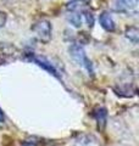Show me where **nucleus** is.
Here are the masks:
<instances>
[{
  "instance_id": "nucleus-4",
  "label": "nucleus",
  "mask_w": 139,
  "mask_h": 146,
  "mask_svg": "<svg viewBox=\"0 0 139 146\" xmlns=\"http://www.w3.org/2000/svg\"><path fill=\"white\" fill-rule=\"evenodd\" d=\"M138 6V0H116V10L122 12L136 11Z\"/></svg>"
},
{
  "instance_id": "nucleus-6",
  "label": "nucleus",
  "mask_w": 139,
  "mask_h": 146,
  "mask_svg": "<svg viewBox=\"0 0 139 146\" xmlns=\"http://www.w3.org/2000/svg\"><path fill=\"white\" fill-rule=\"evenodd\" d=\"M93 116L98 122V128L100 130H104V128L106 125V117H108V112L104 107H96L93 111Z\"/></svg>"
},
{
  "instance_id": "nucleus-7",
  "label": "nucleus",
  "mask_w": 139,
  "mask_h": 146,
  "mask_svg": "<svg viewBox=\"0 0 139 146\" xmlns=\"http://www.w3.org/2000/svg\"><path fill=\"white\" fill-rule=\"evenodd\" d=\"M75 146H100L98 140L93 135H81L80 139L76 140Z\"/></svg>"
},
{
  "instance_id": "nucleus-11",
  "label": "nucleus",
  "mask_w": 139,
  "mask_h": 146,
  "mask_svg": "<svg viewBox=\"0 0 139 146\" xmlns=\"http://www.w3.org/2000/svg\"><path fill=\"white\" fill-rule=\"evenodd\" d=\"M84 13V18H86V21H87V25L89 26V27H93V25H94V16H93V12L89 11V10H87L83 12Z\"/></svg>"
},
{
  "instance_id": "nucleus-5",
  "label": "nucleus",
  "mask_w": 139,
  "mask_h": 146,
  "mask_svg": "<svg viewBox=\"0 0 139 146\" xmlns=\"http://www.w3.org/2000/svg\"><path fill=\"white\" fill-rule=\"evenodd\" d=\"M99 22H100V26L106 31V32H114L116 28V25H115V21L114 18L111 17V15L109 12L104 11L101 15L99 16Z\"/></svg>"
},
{
  "instance_id": "nucleus-12",
  "label": "nucleus",
  "mask_w": 139,
  "mask_h": 146,
  "mask_svg": "<svg viewBox=\"0 0 139 146\" xmlns=\"http://www.w3.org/2000/svg\"><path fill=\"white\" fill-rule=\"evenodd\" d=\"M6 21H7V13L4 11H0V28L5 26Z\"/></svg>"
},
{
  "instance_id": "nucleus-8",
  "label": "nucleus",
  "mask_w": 139,
  "mask_h": 146,
  "mask_svg": "<svg viewBox=\"0 0 139 146\" xmlns=\"http://www.w3.org/2000/svg\"><path fill=\"white\" fill-rule=\"evenodd\" d=\"M67 20L75 27H81L82 26V15H80L76 11H71L67 16Z\"/></svg>"
},
{
  "instance_id": "nucleus-10",
  "label": "nucleus",
  "mask_w": 139,
  "mask_h": 146,
  "mask_svg": "<svg viewBox=\"0 0 139 146\" xmlns=\"http://www.w3.org/2000/svg\"><path fill=\"white\" fill-rule=\"evenodd\" d=\"M138 29L136 28V27H129V28H127L126 31V36L129 39V40H132L133 43H137L138 42Z\"/></svg>"
},
{
  "instance_id": "nucleus-13",
  "label": "nucleus",
  "mask_w": 139,
  "mask_h": 146,
  "mask_svg": "<svg viewBox=\"0 0 139 146\" xmlns=\"http://www.w3.org/2000/svg\"><path fill=\"white\" fill-rule=\"evenodd\" d=\"M5 121V117H4V113H3V110L0 108V123H3Z\"/></svg>"
},
{
  "instance_id": "nucleus-9",
  "label": "nucleus",
  "mask_w": 139,
  "mask_h": 146,
  "mask_svg": "<svg viewBox=\"0 0 139 146\" xmlns=\"http://www.w3.org/2000/svg\"><path fill=\"white\" fill-rule=\"evenodd\" d=\"M89 1H90V0H72V1H70L67 4L66 7H67L68 11H76L77 9H80L82 6L87 5Z\"/></svg>"
},
{
  "instance_id": "nucleus-1",
  "label": "nucleus",
  "mask_w": 139,
  "mask_h": 146,
  "mask_svg": "<svg viewBox=\"0 0 139 146\" xmlns=\"http://www.w3.org/2000/svg\"><path fill=\"white\" fill-rule=\"evenodd\" d=\"M32 32L35 34L37 39L43 44H48L51 40V33H53V27L51 23L48 20H38L34 22V25L32 26Z\"/></svg>"
},
{
  "instance_id": "nucleus-2",
  "label": "nucleus",
  "mask_w": 139,
  "mask_h": 146,
  "mask_svg": "<svg viewBox=\"0 0 139 146\" xmlns=\"http://www.w3.org/2000/svg\"><path fill=\"white\" fill-rule=\"evenodd\" d=\"M70 55H71L72 58L78 63V65L84 67L86 70L89 72V74H92L93 73V65H92L89 58L87 57L86 51H84V49H83L82 45L72 44L71 46H70Z\"/></svg>"
},
{
  "instance_id": "nucleus-3",
  "label": "nucleus",
  "mask_w": 139,
  "mask_h": 146,
  "mask_svg": "<svg viewBox=\"0 0 139 146\" xmlns=\"http://www.w3.org/2000/svg\"><path fill=\"white\" fill-rule=\"evenodd\" d=\"M28 58L31 61H33L34 63H37L39 67H41V68H44L45 71H48L50 74H53L54 77H56V78H60V76H59V73H57V71L55 70V67L50 63L46 58H44V57H40V56H35V55H32V56H28Z\"/></svg>"
}]
</instances>
